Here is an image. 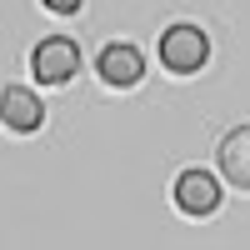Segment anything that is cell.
Segmentation results:
<instances>
[{"instance_id":"6da1fadb","label":"cell","mask_w":250,"mask_h":250,"mask_svg":"<svg viewBox=\"0 0 250 250\" xmlns=\"http://www.w3.org/2000/svg\"><path fill=\"white\" fill-rule=\"evenodd\" d=\"M160 60H165V70H175V75H195L205 60H210V40H205L200 25H170L160 35Z\"/></svg>"},{"instance_id":"7a4b0ae2","label":"cell","mask_w":250,"mask_h":250,"mask_svg":"<svg viewBox=\"0 0 250 250\" xmlns=\"http://www.w3.org/2000/svg\"><path fill=\"white\" fill-rule=\"evenodd\" d=\"M75 65H80V50H75V40H65V35L40 40L35 55H30V70H35V80H45V85H65V80L75 75Z\"/></svg>"},{"instance_id":"3957f363","label":"cell","mask_w":250,"mask_h":250,"mask_svg":"<svg viewBox=\"0 0 250 250\" xmlns=\"http://www.w3.org/2000/svg\"><path fill=\"white\" fill-rule=\"evenodd\" d=\"M175 205L185 215H215L220 210V185L210 170H185L175 180Z\"/></svg>"},{"instance_id":"277c9868","label":"cell","mask_w":250,"mask_h":250,"mask_svg":"<svg viewBox=\"0 0 250 250\" xmlns=\"http://www.w3.org/2000/svg\"><path fill=\"white\" fill-rule=\"evenodd\" d=\"M95 70H100V80H110V85H135L145 75V60H140V50L130 40H115V45H105L95 55Z\"/></svg>"},{"instance_id":"5b68a950","label":"cell","mask_w":250,"mask_h":250,"mask_svg":"<svg viewBox=\"0 0 250 250\" xmlns=\"http://www.w3.org/2000/svg\"><path fill=\"white\" fill-rule=\"evenodd\" d=\"M220 170L230 185H240V190H250V125H235L230 135L220 140Z\"/></svg>"},{"instance_id":"8992f818","label":"cell","mask_w":250,"mask_h":250,"mask_svg":"<svg viewBox=\"0 0 250 250\" xmlns=\"http://www.w3.org/2000/svg\"><path fill=\"white\" fill-rule=\"evenodd\" d=\"M40 120H45V115H40V100H35L30 90L10 85V90H5V130H20V135H25V130H35Z\"/></svg>"},{"instance_id":"52a82bcc","label":"cell","mask_w":250,"mask_h":250,"mask_svg":"<svg viewBox=\"0 0 250 250\" xmlns=\"http://www.w3.org/2000/svg\"><path fill=\"white\" fill-rule=\"evenodd\" d=\"M45 10H55V15H70V10H80V0H40Z\"/></svg>"}]
</instances>
